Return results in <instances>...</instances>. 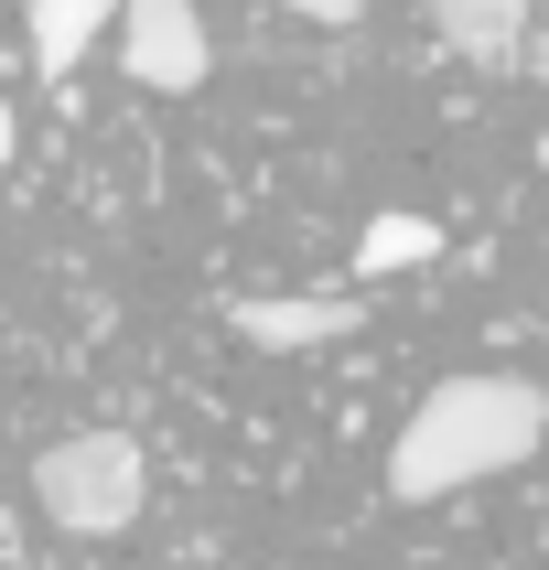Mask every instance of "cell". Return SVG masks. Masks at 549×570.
<instances>
[{"label":"cell","instance_id":"7","mask_svg":"<svg viewBox=\"0 0 549 570\" xmlns=\"http://www.w3.org/2000/svg\"><path fill=\"white\" fill-rule=\"evenodd\" d=\"M420 258H442V216H366V237H355V281H388V269H420Z\"/></svg>","mask_w":549,"mask_h":570},{"label":"cell","instance_id":"6","mask_svg":"<svg viewBox=\"0 0 549 570\" xmlns=\"http://www.w3.org/2000/svg\"><path fill=\"white\" fill-rule=\"evenodd\" d=\"M431 32H442L463 65H517V43H528V0H431Z\"/></svg>","mask_w":549,"mask_h":570},{"label":"cell","instance_id":"12","mask_svg":"<svg viewBox=\"0 0 549 570\" xmlns=\"http://www.w3.org/2000/svg\"><path fill=\"white\" fill-rule=\"evenodd\" d=\"M539 549H549V517H539Z\"/></svg>","mask_w":549,"mask_h":570},{"label":"cell","instance_id":"9","mask_svg":"<svg viewBox=\"0 0 549 570\" xmlns=\"http://www.w3.org/2000/svg\"><path fill=\"white\" fill-rule=\"evenodd\" d=\"M517 65H528V76H549V32L528 22V43H517Z\"/></svg>","mask_w":549,"mask_h":570},{"label":"cell","instance_id":"8","mask_svg":"<svg viewBox=\"0 0 549 570\" xmlns=\"http://www.w3.org/2000/svg\"><path fill=\"white\" fill-rule=\"evenodd\" d=\"M269 11H302V22H323V32H345V22H366V0H269Z\"/></svg>","mask_w":549,"mask_h":570},{"label":"cell","instance_id":"5","mask_svg":"<svg viewBox=\"0 0 549 570\" xmlns=\"http://www.w3.org/2000/svg\"><path fill=\"white\" fill-rule=\"evenodd\" d=\"M108 22H119V0H22V55H32V76H76L87 43Z\"/></svg>","mask_w":549,"mask_h":570},{"label":"cell","instance_id":"2","mask_svg":"<svg viewBox=\"0 0 549 570\" xmlns=\"http://www.w3.org/2000/svg\"><path fill=\"white\" fill-rule=\"evenodd\" d=\"M32 507L55 517L65 539H119L151 507V452L129 431H65L32 452Z\"/></svg>","mask_w":549,"mask_h":570},{"label":"cell","instance_id":"3","mask_svg":"<svg viewBox=\"0 0 549 570\" xmlns=\"http://www.w3.org/2000/svg\"><path fill=\"white\" fill-rule=\"evenodd\" d=\"M119 65H129V87H151V97H194L205 87V65H216V32H205V11L194 0H119Z\"/></svg>","mask_w":549,"mask_h":570},{"label":"cell","instance_id":"4","mask_svg":"<svg viewBox=\"0 0 549 570\" xmlns=\"http://www.w3.org/2000/svg\"><path fill=\"white\" fill-rule=\"evenodd\" d=\"M366 323V291H248L226 302V334L258 355H313V345H345Z\"/></svg>","mask_w":549,"mask_h":570},{"label":"cell","instance_id":"10","mask_svg":"<svg viewBox=\"0 0 549 570\" xmlns=\"http://www.w3.org/2000/svg\"><path fill=\"white\" fill-rule=\"evenodd\" d=\"M11 140H22V119H11V108H0V161H11Z\"/></svg>","mask_w":549,"mask_h":570},{"label":"cell","instance_id":"11","mask_svg":"<svg viewBox=\"0 0 549 570\" xmlns=\"http://www.w3.org/2000/svg\"><path fill=\"white\" fill-rule=\"evenodd\" d=\"M539 173H549V129H539Z\"/></svg>","mask_w":549,"mask_h":570},{"label":"cell","instance_id":"1","mask_svg":"<svg viewBox=\"0 0 549 570\" xmlns=\"http://www.w3.org/2000/svg\"><path fill=\"white\" fill-rule=\"evenodd\" d=\"M539 442H549V399L528 377H442L388 442V495L399 507H442L463 484L528 463Z\"/></svg>","mask_w":549,"mask_h":570}]
</instances>
